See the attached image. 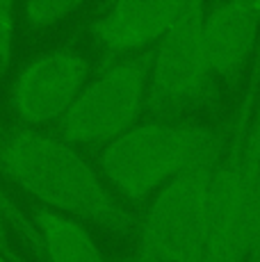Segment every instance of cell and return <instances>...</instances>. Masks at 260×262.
<instances>
[{
  "label": "cell",
  "instance_id": "1",
  "mask_svg": "<svg viewBox=\"0 0 260 262\" xmlns=\"http://www.w3.org/2000/svg\"><path fill=\"white\" fill-rule=\"evenodd\" d=\"M0 171L55 212L87 219L117 235L137 226L98 169L57 133L41 128L7 133L0 139Z\"/></svg>",
  "mask_w": 260,
  "mask_h": 262
},
{
  "label": "cell",
  "instance_id": "2",
  "mask_svg": "<svg viewBox=\"0 0 260 262\" xmlns=\"http://www.w3.org/2000/svg\"><path fill=\"white\" fill-rule=\"evenodd\" d=\"M203 262H260V41L226 123Z\"/></svg>",
  "mask_w": 260,
  "mask_h": 262
},
{
  "label": "cell",
  "instance_id": "3",
  "mask_svg": "<svg viewBox=\"0 0 260 262\" xmlns=\"http://www.w3.org/2000/svg\"><path fill=\"white\" fill-rule=\"evenodd\" d=\"M226 144V125L197 121L148 119L96 153L103 180L130 203H146L164 185L217 153Z\"/></svg>",
  "mask_w": 260,
  "mask_h": 262
},
{
  "label": "cell",
  "instance_id": "4",
  "mask_svg": "<svg viewBox=\"0 0 260 262\" xmlns=\"http://www.w3.org/2000/svg\"><path fill=\"white\" fill-rule=\"evenodd\" d=\"M222 153L183 171L148 201L126 262H203Z\"/></svg>",
  "mask_w": 260,
  "mask_h": 262
},
{
  "label": "cell",
  "instance_id": "5",
  "mask_svg": "<svg viewBox=\"0 0 260 262\" xmlns=\"http://www.w3.org/2000/svg\"><path fill=\"white\" fill-rule=\"evenodd\" d=\"M151 53L112 57L89 78L55 133L73 146H107L146 112Z\"/></svg>",
  "mask_w": 260,
  "mask_h": 262
},
{
  "label": "cell",
  "instance_id": "6",
  "mask_svg": "<svg viewBox=\"0 0 260 262\" xmlns=\"http://www.w3.org/2000/svg\"><path fill=\"white\" fill-rule=\"evenodd\" d=\"M206 9V3L187 0L181 18L151 53L146 92L151 119H176V114L201 105L214 92L217 80L203 39Z\"/></svg>",
  "mask_w": 260,
  "mask_h": 262
},
{
  "label": "cell",
  "instance_id": "7",
  "mask_svg": "<svg viewBox=\"0 0 260 262\" xmlns=\"http://www.w3.org/2000/svg\"><path fill=\"white\" fill-rule=\"evenodd\" d=\"M92 69L76 48H53L37 55L18 71L9 105L23 128L57 123L92 78Z\"/></svg>",
  "mask_w": 260,
  "mask_h": 262
},
{
  "label": "cell",
  "instance_id": "8",
  "mask_svg": "<svg viewBox=\"0 0 260 262\" xmlns=\"http://www.w3.org/2000/svg\"><path fill=\"white\" fill-rule=\"evenodd\" d=\"M187 0H123L89 25L94 43L112 57L135 55L160 41L181 18Z\"/></svg>",
  "mask_w": 260,
  "mask_h": 262
},
{
  "label": "cell",
  "instance_id": "9",
  "mask_svg": "<svg viewBox=\"0 0 260 262\" xmlns=\"http://www.w3.org/2000/svg\"><path fill=\"white\" fill-rule=\"evenodd\" d=\"M260 18L251 0L212 3L203 18L208 59L214 80L235 82L247 71L260 41Z\"/></svg>",
  "mask_w": 260,
  "mask_h": 262
},
{
  "label": "cell",
  "instance_id": "10",
  "mask_svg": "<svg viewBox=\"0 0 260 262\" xmlns=\"http://www.w3.org/2000/svg\"><path fill=\"white\" fill-rule=\"evenodd\" d=\"M32 224L44 242L46 262H105V255L82 221L51 208L32 210Z\"/></svg>",
  "mask_w": 260,
  "mask_h": 262
},
{
  "label": "cell",
  "instance_id": "11",
  "mask_svg": "<svg viewBox=\"0 0 260 262\" xmlns=\"http://www.w3.org/2000/svg\"><path fill=\"white\" fill-rule=\"evenodd\" d=\"M5 226L14 228L18 233V237L26 242V246L37 255L41 262H46V251H44V242L39 237L37 228H34L32 219H28L21 210L16 208L12 199L7 196V191L0 187V237L7 239V233H5ZM9 242V239H7Z\"/></svg>",
  "mask_w": 260,
  "mask_h": 262
},
{
  "label": "cell",
  "instance_id": "12",
  "mask_svg": "<svg viewBox=\"0 0 260 262\" xmlns=\"http://www.w3.org/2000/svg\"><path fill=\"white\" fill-rule=\"evenodd\" d=\"M82 7L78 0H30L23 5V18L30 28H46Z\"/></svg>",
  "mask_w": 260,
  "mask_h": 262
},
{
  "label": "cell",
  "instance_id": "13",
  "mask_svg": "<svg viewBox=\"0 0 260 262\" xmlns=\"http://www.w3.org/2000/svg\"><path fill=\"white\" fill-rule=\"evenodd\" d=\"M14 50V5L0 0V78L7 73Z\"/></svg>",
  "mask_w": 260,
  "mask_h": 262
},
{
  "label": "cell",
  "instance_id": "14",
  "mask_svg": "<svg viewBox=\"0 0 260 262\" xmlns=\"http://www.w3.org/2000/svg\"><path fill=\"white\" fill-rule=\"evenodd\" d=\"M251 3H253V12H256L258 18H260V0H251Z\"/></svg>",
  "mask_w": 260,
  "mask_h": 262
}]
</instances>
